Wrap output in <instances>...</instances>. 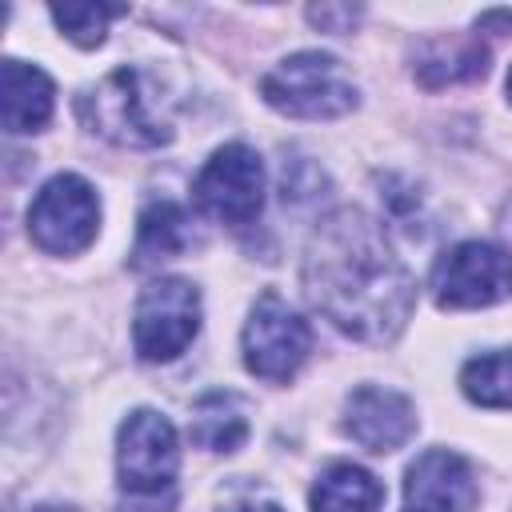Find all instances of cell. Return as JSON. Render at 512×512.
Segmentation results:
<instances>
[{
  "instance_id": "cell-15",
  "label": "cell",
  "mask_w": 512,
  "mask_h": 512,
  "mask_svg": "<svg viewBox=\"0 0 512 512\" xmlns=\"http://www.w3.org/2000/svg\"><path fill=\"white\" fill-rule=\"evenodd\" d=\"M188 436L196 448L208 452H236L248 440V416L240 396L232 392H208L196 400L192 420H188Z\"/></svg>"
},
{
  "instance_id": "cell-13",
  "label": "cell",
  "mask_w": 512,
  "mask_h": 512,
  "mask_svg": "<svg viewBox=\"0 0 512 512\" xmlns=\"http://www.w3.org/2000/svg\"><path fill=\"white\" fill-rule=\"evenodd\" d=\"M484 72H488V48L468 32L432 36L416 52V80L424 88L468 84V80H480Z\"/></svg>"
},
{
  "instance_id": "cell-11",
  "label": "cell",
  "mask_w": 512,
  "mask_h": 512,
  "mask_svg": "<svg viewBox=\"0 0 512 512\" xmlns=\"http://www.w3.org/2000/svg\"><path fill=\"white\" fill-rule=\"evenodd\" d=\"M344 432L368 448V452H396L412 440L416 432V408L408 396L392 392V388H376V384H364L348 396L344 404Z\"/></svg>"
},
{
  "instance_id": "cell-19",
  "label": "cell",
  "mask_w": 512,
  "mask_h": 512,
  "mask_svg": "<svg viewBox=\"0 0 512 512\" xmlns=\"http://www.w3.org/2000/svg\"><path fill=\"white\" fill-rule=\"evenodd\" d=\"M308 20L324 32H348L356 20H360V8L352 4H320V8H308Z\"/></svg>"
},
{
  "instance_id": "cell-8",
  "label": "cell",
  "mask_w": 512,
  "mask_h": 512,
  "mask_svg": "<svg viewBox=\"0 0 512 512\" xmlns=\"http://www.w3.org/2000/svg\"><path fill=\"white\" fill-rule=\"evenodd\" d=\"M196 204L220 224H252L264 208V164L248 144H224L208 156L196 184Z\"/></svg>"
},
{
  "instance_id": "cell-7",
  "label": "cell",
  "mask_w": 512,
  "mask_h": 512,
  "mask_svg": "<svg viewBox=\"0 0 512 512\" xmlns=\"http://www.w3.org/2000/svg\"><path fill=\"white\" fill-rule=\"evenodd\" d=\"M312 352V328L276 292H264L244 324V364L268 384H284Z\"/></svg>"
},
{
  "instance_id": "cell-4",
  "label": "cell",
  "mask_w": 512,
  "mask_h": 512,
  "mask_svg": "<svg viewBox=\"0 0 512 512\" xmlns=\"http://www.w3.org/2000/svg\"><path fill=\"white\" fill-rule=\"evenodd\" d=\"M264 100L296 120H336L356 108V84L328 52H292L264 80Z\"/></svg>"
},
{
  "instance_id": "cell-1",
  "label": "cell",
  "mask_w": 512,
  "mask_h": 512,
  "mask_svg": "<svg viewBox=\"0 0 512 512\" xmlns=\"http://www.w3.org/2000/svg\"><path fill=\"white\" fill-rule=\"evenodd\" d=\"M304 292L332 328L360 344L396 340L416 304L412 272L360 208H336L316 224L304 252Z\"/></svg>"
},
{
  "instance_id": "cell-18",
  "label": "cell",
  "mask_w": 512,
  "mask_h": 512,
  "mask_svg": "<svg viewBox=\"0 0 512 512\" xmlns=\"http://www.w3.org/2000/svg\"><path fill=\"white\" fill-rule=\"evenodd\" d=\"M128 8L124 4H92V0H76V4H56L52 8V20L60 24V32L80 44V48H96L108 32V24L116 16H124Z\"/></svg>"
},
{
  "instance_id": "cell-10",
  "label": "cell",
  "mask_w": 512,
  "mask_h": 512,
  "mask_svg": "<svg viewBox=\"0 0 512 512\" xmlns=\"http://www.w3.org/2000/svg\"><path fill=\"white\" fill-rule=\"evenodd\" d=\"M404 496L416 512H472L480 488L464 456L448 448H428L408 464Z\"/></svg>"
},
{
  "instance_id": "cell-16",
  "label": "cell",
  "mask_w": 512,
  "mask_h": 512,
  "mask_svg": "<svg viewBox=\"0 0 512 512\" xmlns=\"http://www.w3.org/2000/svg\"><path fill=\"white\" fill-rule=\"evenodd\" d=\"M380 504L384 488L360 464H332L312 488V512H376Z\"/></svg>"
},
{
  "instance_id": "cell-22",
  "label": "cell",
  "mask_w": 512,
  "mask_h": 512,
  "mask_svg": "<svg viewBox=\"0 0 512 512\" xmlns=\"http://www.w3.org/2000/svg\"><path fill=\"white\" fill-rule=\"evenodd\" d=\"M32 512H76V508H68V504H36Z\"/></svg>"
},
{
  "instance_id": "cell-3",
  "label": "cell",
  "mask_w": 512,
  "mask_h": 512,
  "mask_svg": "<svg viewBox=\"0 0 512 512\" xmlns=\"http://www.w3.org/2000/svg\"><path fill=\"white\" fill-rule=\"evenodd\" d=\"M80 120L120 148H160L172 140L160 88L140 68H116L80 96Z\"/></svg>"
},
{
  "instance_id": "cell-12",
  "label": "cell",
  "mask_w": 512,
  "mask_h": 512,
  "mask_svg": "<svg viewBox=\"0 0 512 512\" xmlns=\"http://www.w3.org/2000/svg\"><path fill=\"white\" fill-rule=\"evenodd\" d=\"M52 104H56V88L36 64L4 60V68H0V112H4V128L12 136L40 132L52 120Z\"/></svg>"
},
{
  "instance_id": "cell-14",
  "label": "cell",
  "mask_w": 512,
  "mask_h": 512,
  "mask_svg": "<svg viewBox=\"0 0 512 512\" xmlns=\"http://www.w3.org/2000/svg\"><path fill=\"white\" fill-rule=\"evenodd\" d=\"M192 232H188V216L180 204L172 200H156L140 212V228H136V248H132V268H156L164 260H176L188 248Z\"/></svg>"
},
{
  "instance_id": "cell-23",
  "label": "cell",
  "mask_w": 512,
  "mask_h": 512,
  "mask_svg": "<svg viewBox=\"0 0 512 512\" xmlns=\"http://www.w3.org/2000/svg\"><path fill=\"white\" fill-rule=\"evenodd\" d=\"M508 100H512V68H508Z\"/></svg>"
},
{
  "instance_id": "cell-20",
  "label": "cell",
  "mask_w": 512,
  "mask_h": 512,
  "mask_svg": "<svg viewBox=\"0 0 512 512\" xmlns=\"http://www.w3.org/2000/svg\"><path fill=\"white\" fill-rule=\"evenodd\" d=\"M220 512H284L276 500H256V496H248V500H232V504H224Z\"/></svg>"
},
{
  "instance_id": "cell-2",
  "label": "cell",
  "mask_w": 512,
  "mask_h": 512,
  "mask_svg": "<svg viewBox=\"0 0 512 512\" xmlns=\"http://www.w3.org/2000/svg\"><path fill=\"white\" fill-rule=\"evenodd\" d=\"M176 468L180 440L168 416L136 408L116 432V472H120V512H172L176 508Z\"/></svg>"
},
{
  "instance_id": "cell-21",
  "label": "cell",
  "mask_w": 512,
  "mask_h": 512,
  "mask_svg": "<svg viewBox=\"0 0 512 512\" xmlns=\"http://www.w3.org/2000/svg\"><path fill=\"white\" fill-rule=\"evenodd\" d=\"M500 236L508 240V248H512V200L500 208Z\"/></svg>"
},
{
  "instance_id": "cell-5",
  "label": "cell",
  "mask_w": 512,
  "mask_h": 512,
  "mask_svg": "<svg viewBox=\"0 0 512 512\" xmlns=\"http://www.w3.org/2000/svg\"><path fill=\"white\" fill-rule=\"evenodd\" d=\"M96 232H100V200L84 176L60 172L36 192L28 208V236L40 252L76 256L96 240Z\"/></svg>"
},
{
  "instance_id": "cell-6",
  "label": "cell",
  "mask_w": 512,
  "mask_h": 512,
  "mask_svg": "<svg viewBox=\"0 0 512 512\" xmlns=\"http://www.w3.org/2000/svg\"><path fill=\"white\" fill-rule=\"evenodd\" d=\"M196 332H200V292L188 280L160 276L140 292L132 316V340L140 360L148 364L176 360L196 340Z\"/></svg>"
},
{
  "instance_id": "cell-9",
  "label": "cell",
  "mask_w": 512,
  "mask_h": 512,
  "mask_svg": "<svg viewBox=\"0 0 512 512\" xmlns=\"http://www.w3.org/2000/svg\"><path fill=\"white\" fill-rule=\"evenodd\" d=\"M432 296L440 308H488L512 296V256L484 240L448 248L432 268Z\"/></svg>"
},
{
  "instance_id": "cell-17",
  "label": "cell",
  "mask_w": 512,
  "mask_h": 512,
  "mask_svg": "<svg viewBox=\"0 0 512 512\" xmlns=\"http://www.w3.org/2000/svg\"><path fill=\"white\" fill-rule=\"evenodd\" d=\"M460 388L480 408H512V352L472 356L460 372Z\"/></svg>"
}]
</instances>
